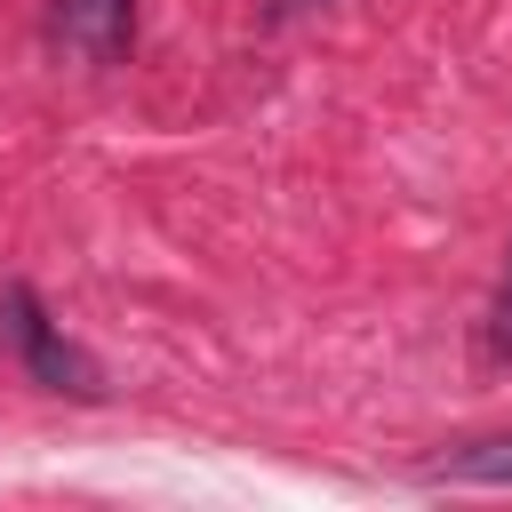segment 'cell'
<instances>
[{"label": "cell", "instance_id": "1", "mask_svg": "<svg viewBox=\"0 0 512 512\" xmlns=\"http://www.w3.org/2000/svg\"><path fill=\"white\" fill-rule=\"evenodd\" d=\"M0 328H8V344L24 352V368H32V384H48V392H72V400H104V376H96V360L40 312V296L24 288V280H0Z\"/></svg>", "mask_w": 512, "mask_h": 512}, {"label": "cell", "instance_id": "2", "mask_svg": "<svg viewBox=\"0 0 512 512\" xmlns=\"http://www.w3.org/2000/svg\"><path fill=\"white\" fill-rule=\"evenodd\" d=\"M136 32V0H48V40L72 64H120Z\"/></svg>", "mask_w": 512, "mask_h": 512}, {"label": "cell", "instance_id": "3", "mask_svg": "<svg viewBox=\"0 0 512 512\" xmlns=\"http://www.w3.org/2000/svg\"><path fill=\"white\" fill-rule=\"evenodd\" d=\"M424 480H512V432L504 440H464L440 464H424Z\"/></svg>", "mask_w": 512, "mask_h": 512}, {"label": "cell", "instance_id": "4", "mask_svg": "<svg viewBox=\"0 0 512 512\" xmlns=\"http://www.w3.org/2000/svg\"><path fill=\"white\" fill-rule=\"evenodd\" d=\"M504 352H512V288H504Z\"/></svg>", "mask_w": 512, "mask_h": 512}, {"label": "cell", "instance_id": "5", "mask_svg": "<svg viewBox=\"0 0 512 512\" xmlns=\"http://www.w3.org/2000/svg\"><path fill=\"white\" fill-rule=\"evenodd\" d=\"M288 8H304V0H272V16H288Z\"/></svg>", "mask_w": 512, "mask_h": 512}]
</instances>
